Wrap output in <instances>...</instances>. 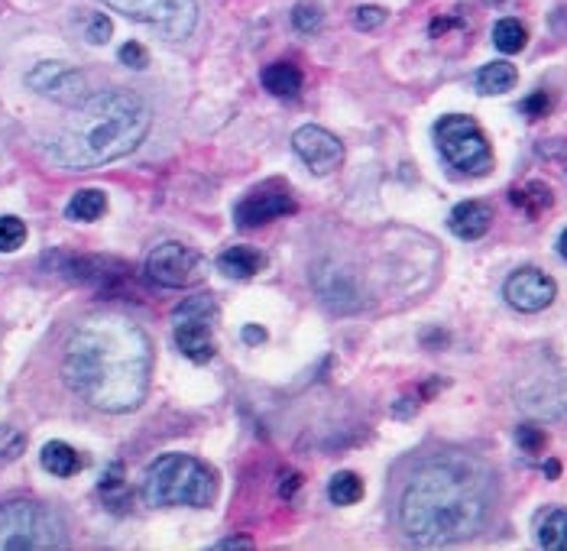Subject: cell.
I'll list each match as a JSON object with an SVG mask.
<instances>
[{"label": "cell", "instance_id": "obj_1", "mask_svg": "<svg viewBox=\"0 0 567 551\" xmlns=\"http://www.w3.org/2000/svg\"><path fill=\"white\" fill-rule=\"evenodd\" d=\"M496 477L474 454L444 451L418 464L399 493V529L422 548L474 539L490 522Z\"/></svg>", "mask_w": 567, "mask_h": 551}, {"label": "cell", "instance_id": "obj_2", "mask_svg": "<svg viewBox=\"0 0 567 551\" xmlns=\"http://www.w3.org/2000/svg\"><path fill=\"white\" fill-rule=\"evenodd\" d=\"M153 347L130 318L104 312L72 331L62 354V376L91 409L124 415L140 409L150 393Z\"/></svg>", "mask_w": 567, "mask_h": 551}, {"label": "cell", "instance_id": "obj_3", "mask_svg": "<svg viewBox=\"0 0 567 551\" xmlns=\"http://www.w3.org/2000/svg\"><path fill=\"white\" fill-rule=\"evenodd\" d=\"M153 127L150 104L137 91L107 88L75 104V114L46 143L52 166L69 172L101 169L130 156Z\"/></svg>", "mask_w": 567, "mask_h": 551}, {"label": "cell", "instance_id": "obj_4", "mask_svg": "<svg viewBox=\"0 0 567 551\" xmlns=\"http://www.w3.org/2000/svg\"><path fill=\"white\" fill-rule=\"evenodd\" d=\"M146 506H195L205 509L218 500V474L192 454H159L143 474Z\"/></svg>", "mask_w": 567, "mask_h": 551}, {"label": "cell", "instance_id": "obj_5", "mask_svg": "<svg viewBox=\"0 0 567 551\" xmlns=\"http://www.w3.org/2000/svg\"><path fill=\"white\" fill-rule=\"evenodd\" d=\"M65 545L69 535L49 506L33 500L0 503V551H49Z\"/></svg>", "mask_w": 567, "mask_h": 551}, {"label": "cell", "instance_id": "obj_6", "mask_svg": "<svg viewBox=\"0 0 567 551\" xmlns=\"http://www.w3.org/2000/svg\"><path fill=\"white\" fill-rule=\"evenodd\" d=\"M435 143L448 166L467 176H486L493 169V146L483 127L467 114H448L435 124Z\"/></svg>", "mask_w": 567, "mask_h": 551}, {"label": "cell", "instance_id": "obj_7", "mask_svg": "<svg viewBox=\"0 0 567 551\" xmlns=\"http://www.w3.org/2000/svg\"><path fill=\"white\" fill-rule=\"evenodd\" d=\"M137 23H150L169 39H188L198 26V0H104Z\"/></svg>", "mask_w": 567, "mask_h": 551}, {"label": "cell", "instance_id": "obj_8", "mask_svg": "<svg viewBox=\"0 0 567 551\" xmlns=\"http://www.w3.org/2000/svg\"><path fill=\"white\" fill-rule=\"evenodd\" d=\"M143 273L162 289H188L201 276V253L179 244V240H166V244H156L146 253Z\"/></svg>", "mask_w": 567, "mask_h": 551}, {"label": "cell", "instance_id": "obj_9", "mask_svg": "<svg viewBox=\"0 0 567 551\" xmlns=\"http://www.w3.org/2000/svg\"><path fill=\"white\" fill-rule=\"evenodd\" d=\"M516 402L532 419L567 422V370L529 376V380L516 389Z\"/></svg>", "mask_w": 567, "mask_h": 551}, {"label": "cell", "instance_id": "obj_10", "mask_svg": "<svg viewBox=\"0 0 567 551\" xmlns=\"http://www.w3.org/2000/svg\"><path fill=\"white\" fill-rule=\"evenodd\" d=\"M299 211V201L289 192L282 182H263L260 188H253V192L237 201L234 208V224L240 231H247V227H260V224H269L276 218H289V214Z\"/></svg>", "mask_w": 567, "mask_h": 551}, {"label": "cell", "instance_id": "obj_11", "mask_svg": "<svg viewBox=\"0 0 567 551\" xmlns=\"http://www.w3.org/2000/svg\"><path fill=\"white\" fill-rule=\"evenodd\" d=\"M26 85L59 104H81L88 98V78L69 62H39L26 72Z\"/></svg>", "mask_w": 567, "mask_h": 551}, {"label": "cell", "instance_id": "obj_12", "mask_svg": "<svg viewBox=\"0 0 567 551\" xmlns=\"http://www.w3.org/2000/svg\"><path fill=\"white\" fill-rule=\"evenodd\" d=\"M292 150L312 169V176H331L344 166V143L331 130L305 124L292 133Z\"/></svg>", "mask_w": 567, "mask_h": 551}, {"label": "cell", "instance_id": "obj_13", "mask_svg": "<svg viewBox=\"0 0 567 551\" xmlns=\"http://www.w3.org/2000/svg\"><path fill=\"white\" fill-rule=\"evenodd\" d=\"M503 299L516 308V312H525V315L545 312V308L558 299V282L548 273L535 270V266H525V270H516L506 279Z\"/></svg>", "mask_w": 567, "mask_h": 551}, {"label": "cell", "instance_id": "obj_14", "mask_svg": "<svg viewBox=\"0 0 567 551\" xmlns=\"http://www.w3.org/2000/svg\"><path fill=\"white\" fill-rule=\"evenodd\" d=\"M312 286L318 292V299L331 308V312H357V308L363 305V292L357 286V279L350 270H344V266H337L334 260H321L315 263L312 270Z\"/></svg>", "mask_w": 567, "mask_h": 551}, {"label": "cell", "instance_id": "obj_15", "mask_svg": "<svg viewBox=\"0 0 567 551\" xmlns=\"http://www.w3.org/2000/svg\"><path fill=\"white\" fill-rule=\"evenodd\" d=\"M52 273H59L62 279L81 282V286H98L107 289L114 282L124 279V263L104 260V257H75V253H49L43 260Z\"/></svg>", "mask_w": 567, "mask_h": 551}, {"label": "cell", "instance_id": "obj_16", "mask_svg": "<svg viewBox=\"0 0 567 551\" xmlns=\"http://www.w3.org/2000/svg\"><path fill=\"white\" fill-rule=\"evenodd\" d=\"M175 325V347L192 360V364H208L214 357V338H211V318H172Z\"/></svg>", "mask_w": 567, "mask_h": 551}, {"label": "cell", "instance_id": "obj_17", "mask_svg": "<svg viewBox=\"0 0 567 551\" xmlns=\"http://www.w3.org/2000/svg\"><path fill=\"white\" fill-rule=\"evenodd\" d=\"M448 227L451 234L461 240H480L493 227V208L486 205V201H461V205L451 211Z\"/></svg>", "mask_w": 567, "mask_h": 551}, {"label": "cell", "instance_id": "obj_18", "mask_svg": "<svg viewBox=\"0 0 567 551\" xmlns=\"http://www.w3.org/2000/svg\"><path fill=\"white\" fill-rule=\"evenodd\" d=\"M39 464L52 477H75L85 467V458L72 445H65V441H46L43 451H39Z\"/></svg>", "mask_w": 567, "mask_h": 551}, {"label": "cell", "instance_id": "obj_19", "mask_svg": "<svg viewBox=\"0 0 567 551\" xmlns=\"http://www.w3.org/2000/svg\"><path fill=\"white\" fill-rule=\"evenodd\" d=\"M266 257L253 247H227L218 257V270L227 279H250L256 273H263Z\"/></svg>", "mask_w": 567, "mask_h": 551}, {"label": "cell", "instance_id": "obj_20", "mask_svg": "<svg viewBox=\"0 0 567 551\" xmlns=\"http://www.w3.org/2000/svg\"><path fill=\"white\" fill-rule=\"evenodd\" d=\"M260 82L269 94H276V98H295V94L302 91V69L299 65H292V62H273V65H266L263 75H260Z\"/></svg>", "mask_w": 567, "mask_h": 551}, {"label": "cell", "instance_id": "obj_21", "mask_svg": "<svg viewBox=\"0 0 567 551\" xmlns=\"http://www.w3.org/2000/svg\"><path fill=\"white\" fill-rule=\"evenodd\" d=\"M509 198H512V205L522 208L525 214H529V218H538V214H545L551 205H555V192H551V185L548 182H538V179L525 182L519 188H512Z\"/></svg>", "mask_w": 567, "mask_h": 551}, {"label": "cell", "instance_id": "obj_22", "mask_svg": "<svg viewBox=\"0 0 567 551\" xmlns=\"http://www.w3.org/2000/svg\"><path fill=\"white\" fill-rule=\"evenodd\" d=\"M104 211H107V195L101 188H81V192L72 195L69 205H65V218L88 224V221L104 218Z\"/></svg>", "mask_w": 567, "mask_h": 551}, {"label": "cell", "instance_id": "obj_23", "mask_svg": "<svg viewBox=\"0 0 567 551\" xmlns=\"http://www.w3.org/2000/svg\"><path fill=\"white\" fill-rule=\"evenodd\" d=\"M516 82H519V72H516V65H509V62H490L477 72L480 94H506L516 88Z\"/></svg>", "mask_w": 567, "mask_h": 551}, {"label": "cell", "instance_id": "obj_24", "mask_svg": "<svg viewBox=\"0 0 567 551\" xmlns=\"http://www.w3.org/2000/svg\"><path fill=\"white\" fill-rule=\"evenodd\" d=\"M538 545L548 551H567V509H548L538 519Z\"/></svg>", "mask_w": 567, "mask_h": 551}, {"label": "cell", "instance_id": "obj_25", "mask_svg": "<svg viewBox=\"0 0 567 551\" xmlns=\"http://www.w3.org/2000/svg\"><path fill=\"white\" fill-rule=\"evenodd\" d=\"M328 500L334 506H354L363 500V480L354 470H337L328 480Z\"/></svg>", "mask_w": 567, "mask_h": 551}, {"label": "cell", "instance_id": "obj_26", "mask_svg": "<svg viewBox=\"0 0 567 551\" xmlns=\"http://www.w3.org/2000/svg\"><path fill=\"white\" fill-rule=\"evenodd\" d=\"M525 43H529V30H525V26L516 17L496 20V26H493V46L499 52H506V56H516V52L525 49Z\"/></svg>", "mask_w": 567, "mask_h": 551}, {"label": "cell", "instance_id": "obj_27", "mask_svg": "<svg viewBox=\"0 0 567 551\" xmlns=\"http://www.w3.org/2000/svg\"><path fill=\"white\" fill-rule=\"evenodd\" d=\"M324 23V7L318 0H299V4L292 7V30L302 33V36H312L321 30Z\"/></svg>", "mask_w": 567, "mask_h": 551}, {"label": "cell", "instance_id": "obj_28", "mask_svg": "<svg viewBox=\"0 0 567 551\" xmlns=\"http://www.w3.org/2000/svg\"><path fill=\"white\" fill-rule=\"evenodd\" d=\"M26 451V432L17 425H0V467H7Z\"/></svg>", "mask_w": 567, "mask_h": 551}, {"label": "cell", "instance_id": "obj_29", "mask_svg": "<svg viewBox=\"0 0 567 551\" xmlns=\"http://www.w3.org/2000/svg\"><path fill=\"white\" fill-rule=\"evenodd\" d=\"M26 244V224L13 214H4L0 218V253H13Z\"/></svg>", "mask_w": 567, "mask_h": 551}, {"label": "cell", "instance_id": "obj_30", "mask_svg": "<svg viewBox=\"0 0 567 551\" xmlns=\"http://www.w3.org/2000/svg\"><path fill=\"white\" fill-rule=\"evenodd\" d=\"M172 318H218V302L214 295H195V299H185L179 308L172 312Z\"/></svg>", "mask_w": 567, "mask_h": 551}, {"label": "cell", "instance_id": "obj_31", "mask_svg": "<svg viewBox=\"0 0 567 551\" xmlns=\"http://www.w3.org/2000/svg\"><path fill=\"white\" fill-rule=\"evenodd\" d=\"M516 445H519L525 454H542V451L548 448L545 428H538V425H519V428H516Z\"/></svg>", "mask_w": 567, "mask_h": 551}, {"label": "cell", "instance_id": "obj_32", "mask_svg": "<svg viewBox=\"0 0 567 551\" xmlns=\"http://www.w3.org/2000/svg\"><path fill=\"white\" fill-rule=\"evenodd\" d=\"M114 36V23L104 17V13H88L85 17V39L91 46H104L107 39Z\"/></svg>", "mask_w": 567, "mask_h": 551}, {"label": "cell", "instance_id": "obj_33", "mask_svg": "<svg viewBox=\"0 0 567 551\" xmlns=\"http://www.w3.org/2000/svg\"><path fill=\"white\" fill-rule=\"evenodd\" d=\"M386 23V10L383 7H373V4H363L354 10V26L363 33H370V30H380V26Z\"/></svg>", "mask_w": 567, "mask_h": 551}, {"label": "cell", "instance_id": "obj_34", "mask_svg": "<svg viewBox=\"0 0 567 551\" xmlns=\"http://www.w3.org/2000/svg\"><path fill=\"white\" fill-rule=\"evenodd\" d=\"M551 107H555V101H551V94H548V91H532L529 98H525V101L519 104V111H522L525 117L538 120V117H548V114H551Z\"/></svg>", "mask_w": 567, "mask_h": 551}, {"label": "cell", "instance_id": "obj_35", "mask_svg": "<svg viewBox=\"0 0 567 551\" xmlns=\"http://www.w3.org/2000/svg\"><path fill=\"white\" fill-rule=\"evenodd\" d=\"M117 59L124 62L127 69H146V65H150V52H146V46L137 43V39H130V43L120 46Z\"/></svg>", "mask_w": 567, "mask_h": 551}, {"label": "cell", "instance_id": "obj_36", "mask_svg": "<svg viewBox=\"0 0 567 551\" xmlns=\"http://www.w3.org/2000/svg\"><path fill=\"white\" fill-rule=\"evenodd\" d=\"M124 474H127L124 464L114 461L111 467L104 470V477H101V493H104V496H111L114 490H124Z\"/></svg>", "mask_w": 567, "mask_h": 551}, {"label": "cell", "instance_id": "obj_37", "mask_svg": "<svg viewBox=\"0 0 567 551\" xmlns=\"http://www.w3.org/2000/svg\"><path fill=\"white\" fill-rule=\"evenodd\" d=\"M299 487H302V477L295 474V470H282V474H279V483H276V490H279L282 500H292L295 490H299Z\"/></svg>", "mask_w": 567, "mask_h": 551}, {"label": "cell", "instance_id": "obj_38", "mask_svg": "<svg viewBox=\"0 0 567 551\" xmlns=\"http://www.w3.org/2000/svg\"><path fill=\"white\" fill-rule=\"evenodd\" d=\"M240 338L247 341V344H263L266 341V331L260 325H247V328L240 331Z\"/></svg>", "mask_w": 567, "mask_h": 551}, {"label": "cell", "instance_id": "obj_39", "mask_svg": "<svg viewBox=\"0 0 567 551\" xmlns=\"http://www.w3.org/2000/svg\"><path fill=\"white\" fill-rule=\"evenodd\" d=\"M253 542L250 539H224V542H218V545H214V548H218V551H224V548H250Z\"/></svg>", "mask_w": 567, "mask_h": 551}, {"label": "cell", "instance_id": "obj_40", "mask_svg": "<svg viewBox=\"0 0 567 551\" xmlns=\"http://www.w3.org/2000/svg\"><path fill=\"white\" fill-rule=\"evenodd\" d=\"M558 253H561V257L567 260V227H564L561 237H558Z\"/></svg>", "mask_w": 567, "mask_h": 551}, {"label": "cell", "instance_id": "obj_41", "mask_svg": "<svg viewBox=\"0 0 567 551\" xmlns=\"http://www.w3.org/2000/svg\"><path fill=\"white\" fill-rule=\"evenodd\" d=\"M545 474H548V477H558V474H561V464H558V461H548V464H545Z\"/></svg>", "mask_w": 567, "mask_h": 551}, {"label": "cell", "instance_id": "obj_42", "mask_svg": "<svg viewBox=\"0 0 567 551\" xmlns=\"http://www.w3.org/2000/svg\"><path fill=\"white\" fill-rule=\"evenodd\" d=\"M564 172H567V156H564Z\"/></svg>", "mask_w": 567, "mask_h": 551}]
</instances>
